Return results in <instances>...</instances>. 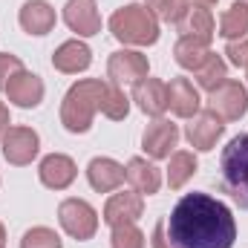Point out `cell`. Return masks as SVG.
Wrapping results in <instances>:
<instances>
[{"mask_svg":"<svg viewBox=\"0 0 248 248\" xmlns=\"http://www.w3.org/2000/svg\"><path fill=\"white\" fill-rule=\"evenodd\" d=\"M225 133V124L222 119L214 113V110H205V113H196L190 124H187L185 136L187 141H190V147H196V150H214V144H217V139Z\"/></svg>","mask_w":248,"mask_h":248,"instance_id":"11","label":"cell"},{"mask_svg":"<svg viewBox=\"0 0 248 248\" xmlns=\"http://www.w3.org/2000/svg\"><path fill=\"white\" fill-rule=\"evenodd\" d=\"M222 81H228V66H225V61H222L219 55L211 52V55L205 58V63L196 69V84L211 93V90H217Z\"/></svg>","mask_w":248,"mask_h":248,"instance_id":"25","label":"cell"},{"mask_svg":"<svg viewBox=\"0 0 248 248\" xmlns=\"http://www.w3.org/2000/svg\"><path fill=\"white\" fill-rule=\"evenodd\" d=\"M133 101L139 104L141 113L159 119V116L168 110V84L159 81V78H141V81L133 87Z\"/></svg>","mask_w":248,"mask_h":248,"instance_id":"14","label":"cell"},{"mask_svg":"<svg viewBox=\"0 0 248 248\" xmlns=\"http://www.w3.org/2000/svg\"><path fill=\"white\" fill-rule=\"evenodd\" d=\"M219 170H222V185L231 193V199L248 208V133L234 136L222 156H219Z\"/></svg>","mask_w":248,"mask_h":248,"instance_id":"4","label":"cell"},{"mask_svg":"<svg viewBox=\"0 0 248 248\" xmlns=\"http://www.w3.org/2000/svg\"><path fill=\"white\" fill-rule=\"evenodd\" d=\"M153 248H173L170 246V240H168V228H165V222H159V225L153 228Z\"/></svg>","mask_w":248,"mask_h":248,"instance_id":"32","label":"cell"},{"mask_svg":"<svg viewBox=\"0 0 248 248\" xmlns=\"http://www.w3.org/2000/svg\"><path fill=\"white\" fill-rule=\"evenodd\" d=\"M101 113L113 122H122L124 116L130 113V98L124 95L122 87H113L107 84V93H104V101H101Z\"/></svg>","mask_w":248,"mask_h":248,"instance_id":"26","label":"cell"},{"mask_svg":"<svg viewBox=\"0 0 248 248\" xmlns=\"http://www.w3.org/2000/svg\"><path fill=\"white\" fill-rule=\"evenodd\" d=\"M182 35H190V38H202L211 44L214 38V15L205 9V6H187V12L182 15V20L176 23Z\"/></svg>","mask_w":248,"mask_h":248,"instance_id":"22","label":"cell"},{"mask_svg":"<svg viewBox=\"0 0 248 248\" xmlns=\"http://www.w3.org/2000/svg\"><path fill=\"white\" fill-rule=\"evenodd\" d=\"M225 55H228V61L234 66H248V35L240 38V41H228Z\"/></svg>","mask_w":248,"mask_h":248,"instance_id":"30","label":"cell"},{"mask_svg":"<svg viewBox=\"0 0 248 248\" xmlns=\"http://www.w3.org/2000/svg\"><path fill=\"white\" fill-rule=\"evenodd\" d=\"M124 179L133 185L136 193H141V196H144V193H147V196H150V193H156L159 185H162L159 170H156L147 159H139V156L127 162V168H124Z\"/></svg>","mask_w":248,"mask_h":248,"instance_id":"20","label":"cell"},{"mask_svg":"<svg viewBox=\"0 0 248 248\" xmlns=\"http://www.w3.org/2000/svg\"><path fill=\"white\" fill-rule=\"evenodd\" d=\"M150 12L165 23H179L187 12V0H147Z\"/></svg>","mask_w":248,"mask_h":248,"instance_id":"27","label":"cell"},{"mask_svg":"<svg viewBox=\"0 0 248 248\" xmlns=\"http://www.w3.org/2000/svg\"><path fill=\"white\" fill-rule=\"evenodd\" d=\"M110 243H113V248H144V234L133 222H124V225L113 228Z\"/></svg>","mask_w":248,"mask_h":248,"instance_id":"29","label":"cell"},{"mask_svg":"<svg viewBox=\"0 0 248 248\" xmlns=\"http://www.w3.org/2000/svg\"><path fill=\"white\" fill-rule=\"evenodd\" d=\"M104 93H107V84L98 78H84L72 84L61 104V124L69 133H87L93 124V116L101 110Z\"/></svg>","mask_w":248,"mask_h":248,"instance_id":"2","label":"cell"},{"mask_svg":"<svg viewBox=\"0 0 248 248\" xmlns=\"http://www.w3.org/2000/svg\"><path fill=\"white\" fill-rule=\"evenodd\" d=\"M6 130H9V107L0 104V139L6 136Z\"/></svg>","mask_w":248,"mask_h":248,"instance_id":"33","label":"cell"},{"mask_svg":"<svg viewBox=\"0 0 248 248\" xmlns=\"http://www.w3.org/2000/svg\"><path fill=\"white\" fill-rule=\"evenodd\" d=\"M17 20H20L23 32H29V35H46L55 26V9L46 0H26L23 9H20V15H17Z\"/></svg>","mask_w":248,"mask_h":248,"instance_id":"17","label":"cell"},{"mask_svg":"<svg viewBox=\"0 0 248 248\" xmlns=\"http://www.w3.org/2000/svg\"><path fill=\"white\" fill-rule=\"evenodd\" d=\"M179 144V127L168 119H156L144 127L141 147L150 159H170L173 147Z\"/></svg>","mask_w":248,"mask_h":248,"instance_id":"9","label":"cell"},{"mask_svg":"<svg viewBox=\"0 0 248 248\" xmlns=\"http://www.w3.org/2000/svg\"><path fill=\"white\" fill-rule=\"evenodd\" d=\"M211 55V49H208V41H202V38H190V35H182L179 41H176V46H173V58L176 63L182 66V69H190V72H196L205 58Z\"/></svg>","mask_w":248,"mask_h":248,"instance_id":"21","label":"cell"},{"mask_svg":"<svg viewBox=\"0 0 248 248\" xmlns=\"http://www.w3.org/2000/svg\"><path fill=\"white\" fill-rule=\"evenodd\" d=\"M0 248H6V228H3V222H0Z\"/></svg>","mask_w":248,"mask_h":248,"instance_id":"34","label":"cell"},{"mask_svg":"<svg viewBox=\"0 0 248 248\" xmlns=\"http://www.w3.org/2000/svg\"><path fill=\"white\" fill-rule=\"evenodd\" d=\"M6 95H9L12 104H17V107H23V110H32V107H38V104L44 101V81H41L35 72L20 69V72H15V75L9 78Z\"/></svg>","mask_w":248,"mask_h":248,"instance_id":"10","label":"cell"},{"mask_svg":"<svg viewBox=\"0 0 248 248\" xmlns=\"http://www.w3.org/2000/svg\"><path fill=\"white\" fill-rule=\"evenodd\" d=\"M211 110L225 119V122H240L248 113V90L240 81H222L217 90H211L208 95Z\"/></svg>","mask_w":248,"mask_h":248,"instance_id":"6","label":"cell"},{"mask_svg":"<svg viewBox=\"0 0 248 248\" xmlns=\"http://www.w3.org/2000/svg\"><path fill=\"white\" fill-rule=\"evenodd\" d=\"M90 63H93V52H90V46L81 44V41H66V44H61V46L55 49V55H52V66H55L58 72H66V75L81 72V69H87Z\"/></svg>","mask_w":248,"mask_h":248,"instance_id":"19","label":"cell"},{"mask_svg":"<svg viewBox=\"0 0 248 248\" xmlns=\"http://www.w3.org/2000/svg\"><path fill=\"white\" fill-rule=\"evenodd\" d=\"M63 20L81 38H90V35L101 32V15H98L95 0H69L66 9H63Z\"/></svg>","mask_w":248,"mask_h":248,"instance_id":"12","label":"cell"},{"mask_svg":"<svg viewBox=\"0 0 248 248\" xmlns=\"http://www.w3.org/2000/svg\"><path fill=\"white\" fill-rule=\"evenodd\" d=\"M168 107L179 119H193L199 113V93L187 78H173L168 84Z\"/></svg>","mask_w":248,"mask_h":248,"instance_id":"16","label":"cell"},{"mask_svg":"<svg viewBox=\"0 0 248 248\" xmlns=\"http://www.w3.org/2000/svg\"><path fill=\"white\" fill-rule=\"evenodd\" d=\"M58 222L75 240H93L98 231V214L84 199H63L58 205Z\"/></svg>","mask_w":248,"mask_h":248,"instance_id":"5","label":"cell"},{"mask_svg":"<svg viewBox=\"0 0 248 248\" xmlns=\"http://www.w3.org/2000/svg\"><path fill=\"white\" fill-rule=\"evenodd\" d=\"M38 150H41V139H38L35 130H29V127H9L6 130V136H3V156H6L9 165L23 168V165H29L38 156Z\"/></svg>","mask_w":248,"mask_h":248,"instance_id":"8","label":"cell"},{"mask_svg":"<svg viewBox=\"0 0 248 248\" xmlns=\"http://www.w3.org/2000/svg\"><path fill=\"white\" fill-rule=\"evenodd\" d=\"M38 173H41V182H44L46 187H52V190H63V187H69L72 182H75L78 168H75V162H72L69 156H63V153H52V156H46V159L41 162Z\"/></svg>","mask_w":248,"mask_h":248,"instance_id":"15","label":"cell"},{"mask_svg":"<svg viewBox=\"0 0 248 248\" xmlns=\"http://www.w3.org/2000/svg\"><path fill=\"white\" fill-rule=\"evenodd\" d=\"M196 168H199V165H196V156H193V153H187V150L173 153V156H170V165H168V185L173 187V190H179V187L196 173Z\"/></svg>","mask_w":248,"mask_h":248,"instance_id":"24","label":"cell"},{"mask_svg":"<svg viewBox=\"0 0 248 248\" xmlns=\"http://www.w3.org/2000/svg\"><path fill=\"white\" fill-rule=\"evenodd\" d=\"M219 35L228 38V41H240V38L248 35V3L246 0L231 3V9L219 20Z\"/></svg>","mask_w":248,"mask_h":248,"instance_id":"23","label":"cell"},{"mask_svg":"<svg viewBox=\"0 0 248 248\" xmlns=\"http://www.w3.org/2000/svg\"><path fill=\"white\" fill-rule=\"evenodd\" d=\"M144 211V199L141 193L136 190H122V193H113L104 205V222L107 225H124V222H136Z\"/></svg>","mask_w":248,"mask_h":248,"instance_id":"13","label":"cell"},{"mask_svg":"<svg viewBox=\"0 0 248 248\" xmlns=\"http://www.w3.org/2000/svg\"><path fill=\"white\" fill-rule=\"evenodd\" d=\"M87 179L90 185L95 187L98 193H110L124 182V168L116 159H107V156H98L87 165Z\"/></svg>","mask_w":248,"mask_h":248,"instance_id":"18","label":"cell"},{"mask_svg":"<svg viewBox=\"0 0 248 248\" xmlns=\"http://www.w3.org/2000/svg\"><path fill=\"white\" fill-rule=\"evenodd\" d=\"M110 32L116 41L122 44H136V46H150L159 41V17L141 6V3H130L113 12L110 17Z\"/></svg>","mask_w":248,"mask_h":248,"instance_id":"3","label":"cell"},{"mask_svg":"<svg viewBox=\"0 0 248 248\" xmlns=\"http://www.w3.org/2000/svg\"><path fill=\"white\" fill-rule=\"evenodd\" d=\"M196 3H199V6H214L217 0H196Z\"/></svg>","mask_w":248,"mask_h":248,"instance_id":"35","label":"cell"},{"mask_svg":"<svg viewBox=\"0 0 248 248\" xmlns=\"http://www.w3.org/2000/svg\"><path fill=\"white\" fill-rule=\"evenodd\" d=\"M246 69H248V66H246Z\"/></svg>","mask_w":248,"mask_h":248,"instance_id":"36","label":"cell"},{"mask_svg":"<svg viewBox=\"0 0 248 248\" xmlns=\"http://www.w3.org/2000/svg\"><path fill=\"white\" fill-rule=\"evenodd\" d=\"M147 69H150L147 55L133 52V49H119L107 61V78L113 87H127V84L136 87L141 78H147Z\"/></svg>","mask_w":248,"mask_h":248,"instance_id":"7","label":"cell"},{"mask_svg":"<svg viewBox=\"0 0 248 248\" xmlns=\"http://www.w3.org/2000/svg\"><path fill=\"white\" fill-rule=\"evenodd\" d=\"M20 248H63V246H61V237H58L52 228L38 225V228H29V231L23 234Z\"/></svg>","mask_w":248,"mask_h":248,"instance_id":"28","label":"cell"},{"mask_svg":"<svg viewBox=\"0 0 248 248\" xmlns=\"http://www.w3.org/2000/svg\"><path fill=\"white\" fill-rule=\"evenodd\" d=\"M165 228L173 248H231L237 240L231 208L208 193L182 196L173 205Z\"/></svg>","mask_w":248,"mask_h":248,"instance_id":"1","label":"cell"},{"mask_svg":"<svg viewBox=\"0 0 248 248\" xmlns=\"http://www.w3.org/2000/svg\"><path fill=\"white\" fill-rule=\"evenodd\" d=\"M23 69V63L17 55H9V52H0V90H6V84H9V78L15 75V72H20Z\"/></svg>","mask_w":248,"mask_h":248,"instance_id":"31","label":"cell"}]
</instances>
